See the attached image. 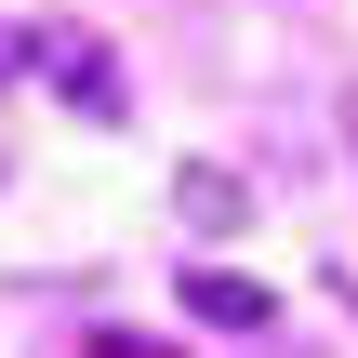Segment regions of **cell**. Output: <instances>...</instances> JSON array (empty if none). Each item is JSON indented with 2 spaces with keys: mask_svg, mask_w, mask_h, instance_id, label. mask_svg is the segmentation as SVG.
Listing matches in <instances>:
<instances>
[{
  "mask_svg": "<svg viewBox=\"0 0 358 358\" xmlns=\"http://www.w3.org/2000/svg\"><path fill=\"white\" fill-rule=\"evenodd\" d=\"M93 358H173V345H133V332H93Z\"/></svg>",
  "mask_w": 358,
  "mask_h": 358,
  "instance_id": "obj_4",
  "label": "cell"
},
{
  "mask_svg": "<svg viewBox=\"0 0 358 358\" xmlns=\"http://www.w3.org/2000/svg\"><path fill=\"white\" fill-rule=\"evenodd\" d=\"M173 199H186V226H213V239H226V226H252V186H239V173H213V159H199Z\"/></svg>",
  "mask_w": 358,
  "mask_h": 358,
  "instance_id": "obj_3",
  "label": "cell"
},
{
  "mask_svg": "<svg viewBox=\"0 0 358 358\" xmlns=\"http://www.w3.org/2000/svg\"><path fill=\"white\" fill-rule=\"evenodd\" d=\"M345 146H358V93H345Z\"/></svg>",
  "mask_w": 358,
  "mask_h": 358,
  "instance_id": "obj_5",
  "label": "cell"
},
{
  "mask_svg": "<svg viewBox=\"0 0 358 358\" xmlns=\"http://www.w3.org/2000/svg\"><path fill=\"white\" fill-rule=\"evenodd\" d=\"M13 80H53L80 120H120V106H133V80L106 66V40H93V27H27V40H13Z\"/></svg>",
  "mask_w": 358,
  "mask_h": 358,
  "instance_id": "obj_1",
  "label": "cell"
},
{
  "mask_svg": "<svg viewBox=\"0 0 358 358\" xmlns=\"http://www.w3.org/2000/svg\"><path fill=\"white\" fill-rule=\"evenodd\" d=\"M186 319H213V332H266V279H226V266H186Z\"/></svg>",
  "mask_w": 358,
  "mask_h": 358,
  "instance_id": "obj_2",
  "label": "cell"
},
{
  "mask_svg": "<svg viewBox=\"0 0 358 358\" xmlns=\"http://www.w3.org/2000/svg\"><path fill=\"white\" fill-rule=\"evenodd\" d=\"M0 80H13V40H0Z\"/></svg>",
  "mask_w": 358,
  "mask_h": 358,
  "instance_id": "obj_6",
  "label": "cell"
}]
</instances>
